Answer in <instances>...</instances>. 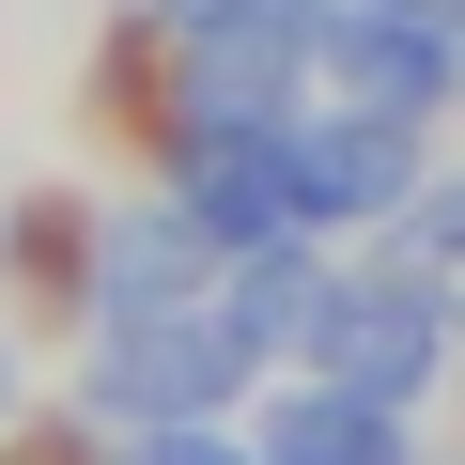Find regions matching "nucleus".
<instances>
[{"label":"nucleus","instance_id":"nucleus-9","mask_svg":"<svg viewBox=\"0 0 465 465\" xmlns=\"http://www.w3.org/2000/svg\"><path fill=\"white\" fill-rule=\"evenodd\" d=\"M16 280H32V295H94V217H78V202H32V217H16Z\"/></svg>","mask_w":465,"mask_h":465},{"label":"nucleus","instance_id":"nucleus-4","mask_svg":"<svg viewBox=\"0 0 465 465\" xmlns=\"http://www.w3.org/2000/svg\"><path fill=\"white\" fill-rule=\"evenodd\" d=\"M311 63H326L357 109H403V124H419V109L465 78V47H450V0H372V16H341Z\"/></svg>","mask_w":465,"mask_h":465},{"label":"nucleus","instance_id":"nucleus-10","mask_svg":"<svg viewBox=\"0 0 465 465\" xmlns=\"http://www.w3.org/2000/svg\"><path fill=\"white\" fill-rule=\"evenodd\" d=\"M140 465H264V450H217V434H202V419H171V434H155V450H140Z\"/></svg>","mask_w":465,"mask_h":465},{"label":"nucleus","instance_id":"nucleus-5","mask_svg":"<svg viewBox=\"0 0 465 465\" xmlns=\"http://www.w3.org/2000/svg\"><path fill=\"white\" fill-rule=\"evenodd\" d=\"M264 465H403V403H372V388L311 372V388H280V419H264Z\"/></svg>","mask_w":465,"mask_h":465},{"label":"nucleus","instance_id":"nucleus-3","mask_svg":"<svg viewBox=\"0 0 465 465\" xmlns=\"http://www.w3.org/2000/svg\"><path fill=\"white\" fill-rule=\"evenodd\" d=\"M280 155H295V217H403L419 202V124L403 109H311V124H280Z\"/></svg>","mask_w":465,"mask_h":465},{"label":"nucleus","instance_id":"nucleus-11","mask_svg":"<svg viewBox=\"0 0 465 465\" xmlns=\"http://www.w3.org/2000/svg\"><path fill=\"white\" fill-rule=\"evenodd\" d=\"M232 16H280V0H155V32H232Z\"/></svg>","mask_w":465,"mask_h":465},{"label":"nucleus","instance_id":"nucleus-6","mask_svg":"<svg viewBox=\"0 0 465 465\" xmlns=\"http://www.w3.org/2000/svg\"><path fill=\"white\" fill-rule=\"evenodd\" d=\"M217 280V232H202V202H171V217H124L109 232V264H94V295L109 311H171V295H202Z\"/></svg>","mask_w":465,"mask_h":465},{"label":"nucleus","instance_id":"nucleus-12","mask_svg":"<svg viewBox=\"0 0 465 465\" xmlns=\"http://www.w3.org/2000/svg\"><path fill=\"white\" fill-rule=\"evenodd\" d=\"M450 16H465V0H450Z\"/></svg>","mask_w":465,"mask_h":465},{"label":"nucleus","instance_id":"nucleus-2","mask_svg":"<svg viewBox=\"0 0 465 465\" xmlns=\"http://www.w3.org/2000/svg\"><path fill=\"white\" fill-rule=\"evenodd\" d=\"M311 372H341V388H372V403H419V388L450 372V295H434V280H403V264L341 280V295H326V326H311Z\"/></svg>","mask_w":465,"mask_h":465},{"label":"nucleus","instance_id":"nucleus-8","mask_svg":"<svg viewBox=\"0 0 465 465\" xmlns=\"http://www.w3.org/2000/svg\"><path fill=\"white\" fill-rule=\"evenodd\" d=\"M388 264L434 280V295H465V186H419V202L388 217Z\"/></svg>","mask_w":465,"mask_h":465},{"label":"nucleus","instance_id":"nucleus-7","mask_svg":"<svg viewBox=\"0 0 465 465\" xmlns=\"http://www.w3.org/2000/svg\"><path fill=\"white\" fill-rule=\"evenodd\" d=\"M326 295H341V280H326V264L295 249V232H280V249H232V326H249L264 357H280V341L311 357V326H326Z\"/></svg>","mask_w":465,"mask_h":465},{"label":"nucleus","instance_id":"nucleus-1","mask_svg":"<svg viewBox=\"0 0 465 465\" xmlns=\"http://www.w3.org/2000/svg\"><path fill=\"white\" fill-rule=\"evenodd\" d=\"M249 357H264V341L232 326V295H171V311H109V372H94V388L171 434V419H217L232 388H249Z\"/></svg>","mask_w":465,"mask_h":465}]
</instances>
